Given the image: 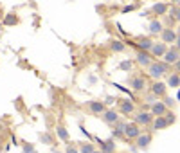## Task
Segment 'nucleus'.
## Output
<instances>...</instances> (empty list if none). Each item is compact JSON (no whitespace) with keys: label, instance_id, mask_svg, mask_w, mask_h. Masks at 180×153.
I'll return each mask as SVG.
<instances>
[{"label":"nucleus","instance_id":"nucleus-1","mask_svg":"<svg viewBox=\"0 0 180 153\" xmlns=\"http://www.w3.org/2000/svg\"><path fill=\"white\" fill-rule=\"evenodd\" d=\"M164 72H166V65H164V63H151V65H150V76L160 78Z\"/></svg>","mask_w":180,"mask_h":153},{"label":"nucleus","instance_id":"nucleus-2","mask_svg":"<svg viewBox=\"0 0 180 153\" xmlns=\"http://www.w3.org/2000/svg\"><path fill=\"white\" fill-rule=\"evenodd\" d=\"M124 135H126L128 139H135V137H139V135H141V130H139V126H137V124H126Z\"/></svg>","mask_w":180,"mask_h":153},{"label":"nucleus","instance_id":"nucleus-3","mask_svg":"<svg viewBox=\"0 0 180 153\" xmlns=\"http://www.w3.org/2000/svg\"><path fill=\"white\" fill-rule=\"evenodd\" d=\"M150 141H151V135H148V133H141L139 137H137V148H146L148 144H150Z\"/></svg>","mask_w":180,"mask_h":153},{"label":"nucleus","instance_id":"nucleus-4","mask_svg":"<svg viewBox=\"0 0 180 153\" xmlns=\"http://www.w3.org/2000/svg\"><path fill=\"white\" fill-rule=\"evenodd\" d=\"M88 105H90V110H92L94 114H103V112H105V105H103L101 101H90Z\"/></svg>","mask_w":180,"mask_h":153},{"label":"nucleus","instance_id":"nucleus-5","mask_svg":"<svg viewBox=\"0 0 180 153\" xmlns=\"http://www.w3.org/2000/svg\"><path fill=\"white\" fill-rule=\"evenodd\" d=\"M117 119H119V115H117L114 110H108V112H105V121H106L108 124H115V123H117Z\"/></svg>","mask_w":180,"mask_h":153},{"label":"nucleus","instance_id":"nucleus-6","mask_svg":"<svg viewBox=\"0 0 180 153\" xmlns=\"http://www.w3.org/2000/svg\"><path fill=\"white\" fill-rule=\"evenodd\" d=\"M135 121H137L139 124H148V123L151 121V115H150V114H146V112H141V114H137Z\"/></svg>","mask_w":180,"mask_h":153},{"label":"nucleus","instance_id":"nucleus-7","mask_svg":"<svg viewBox=\"0 0 180 153\" xmlns=\"http://www.w3.org/2000/svg\"><path fill=\"white\" fill-rule=\"evenodd\" d=\"M166 126H168V119H164L162 115H157L155 123H153V128H155V130H162V128H166Z\"/></svg>","mask_w":180,"mask_h":153},{"label":"nucleus","instance_id":"nucleus-8","mask_svg":"<svg viewBox=\"0 0 180 153\" xmlns=\"http://www.w3.org/2000/svg\"><path fill=\"white\" fill-rule=\"evenodd\" d=\"M114 150H115V142L114 141H106V142L101 144V151L103 153H114Z\"/></svg>","mask_w":180,"mask_h":153},{"label":"nucleus","instance_id":"nucleus-9","mask_svg":"<svg viewBox=\"0 0 180 153\" xmlns=\"http://www.w3.org/2000/svg\"><path fill=\"white\" fill-rule=\"evenodd\" d=\"M151 52H153L155 56H162V54L166 52V45H164V43H157V45L151 47Z\"/></svg>","mask_w":180,"mask_h":153},{"label":"nucleus","instance_id":"nucleus-10","mask_svg":"<svg viewBox=\"0 0 180 153\" xmlns=\"http://www.w3.org/2000/svg\"><path fill=\"white\" fill-rule=\"evenodd\" d=\"M166 61H168V63L178 61V50H168V52H166Z\"/></svg>","mask_w":180,"mask_h":153},{"label":"nucleus","instance_id":"nucleus-11","mask_svg":"<svg viewBox=\"0 0 180 153\" xmlns=\"http://www.w3.org/2000/svg\"><path fill=\"white\" fill-rule=\"evenodd\" d=\"M151 92H153L155 96H162V94L166 92V85H164V83H155L153 88H151Z\"/></svg>","mask_w":180,"mask_h":153},{"label":"nucleus","instance_id":"nucleus-12","mask_svg":"<svg viewBox=\"0 0 180 153\" xmlns=\"http://www.w3.org/2000/svg\"><path fill=\"white\" fill-rule=\"evenodd\" d=\"M151 110H153L155 115H162V114L166 112V105H162V103H155V105L151 106Z\"/></svg>","mask_w":180,"mask_h":153},{"label":"nucleus","instance_id":"nucleus-13","mask_svg":"<svg viewBox=\"0 0 180 153\" xmlns=\"http://www.w3.org/2000/svg\"><path fill=\"white\" fill-rule=\"evenodd\" d=\"M144 85H146V83H144V79H142V78H135V79L132 81V87H133L135 90H142V88H144Z\"/></svg>","mask_w":180,"mask_h":153},{"label":"nucleus","instance_id":"nucleus-14","mask_svg":"<svg viewBox=\"0 0 180 153\" xmlns=\"http://www.w3.org/2000/svg\"><path fill=\"white\" fill-rule=\"evenodd\" d=\"M150 31H151V32H160V31H162V23H160L159 20H153V22L150 23Z\"/></svg>","mask_w":180,"mask_h":153},{"label":"nucleus","instance_id":"nucleus-15","mask_svg":"<svg viewBox=\"0 0 180 153\" xmlns=\"http://www.w3.org/2000/svg\"><path fill=\"white\" fill-rule=\"evenodd\" d=\"M139 47H141V49H146V50H151L153 43H151V40H148V38H142V40L139 41Z\"/></svg>","mask_w":180,"mask_h":153},{"label":"nucleus","instance_id":"nucleus-16","mask_svg":"<svg viewBox=\"0 0 180 153\" xmlns=\"http://www.w3.org/2000/svg\"><path fill=\"white\" fill-rule=\"evenodd\" d=\"M137 60H139L141 65H150V56H148L146 52H139V54H137Z\"/></svg>","mask_w":180,"mask_h":153},{"label":"nucleus","instance_id":"nucleus-17","mask_svg":"<svg viewBox=\"0 0 180 153\" xmlns=\"http://www.w3.org/2000/svg\"><path fill=\"white\" fill-rule=\"evenodd\" d=\"M56 135H58L61 141H67V139H69V132H67L63 126H58V130H56Z\"/></svg>","mask_w":180,"mask_h":153},{"label":"nucleus","instance_id":"nucleus-18","mask_svg":"<svg viewBox=\"0 0 180 153\" xmlns=\"http://www.w3.org/2000/svg\"><path fill=\"white\" fill-rule=\"evenodd\" d=\"M162 38H164V41H173L177 36H175L173 31H164V32H162Z\"/></svg>","mask_w":180,"mask_h":153},{"label":"nucleus","instance_id":"nucleus-19","mask_svg":"<svg viewBox=\"0 0 180 153\" xmlns=\"http://www.w3.org/2000/svg\"><path fill=\"white\" fill-rule=\"evenodd\" d=\"M121 110H123V114H132V112H133V105H132V103H123V105H121Z\"/></svg>","mask_w":180,"mask_h":153},{"label":"nucleus","instance_id":"nucleus-20","mask_svg":"<svg viewBox=\"0 0 180 153\" xmlns=\"http://www.w3.org/2000/svg\"><path fill=\"white\" fill-rule=\"evenodd\" d=\"M79 151H81V153H94L96 150H94V146H92V144H83V146L79 148Z\"/></svg>","mask_w":180,"mask_h":153},{"label":"nucleus","instance_id":"nucleus-21","mask_svg":"<svg viewBox=\"0 0 180 153\" xmlns=\"http://www.w3.org/2000/svg\"><path fill=\"white\" fill-rule=\"evenodd\" d=\"M112 49H114V50H117V52H121V50H124V45H123L121 41H114Z\"/></svg>","mask_w":180,"mask_h":153},{"label":"nucleus","instance_id":"nucleus-22","mask_svg":"<svg viewBox=\"0 0 180 153\" xmlns=\"http://www.w3.org/2000/svg\"><path fill=\"white\" fill-rule=\"evenodd\" d=\"M153 11H155V13H166V5H164V4H157V5L153 7Z\"/></svg>","mask_w":180,"mask_h":153},{"label":"nucleus","instance_id":"nucleus-23","mask_svg":"<svg viewBox=\"0 0 180 153\" xmlns=\"http://www.w3.org/2000/svg\"><path fill=\"white\" fill-rule=\"evenodd\" d=\"M41 141H43L45 144H52V137H50L49 133H41Z\"/></svg>","mask_w":180,"mask_h":153},{"label":"nucleus","instance_id":"nucleus-24","mask_svg":"<svg viewBox=\"0 0 180 153\" xmlns=\"http://www.w3.org/2000/svg\"><path fill=\"white\" fill-rule=\"evenodd\" d=\"M178 83H180L178 76H171V78H169V85H171V87H178Z\"/></svg>","mask_w":180,"mask_h":153},{"label":"nucleus","instance_id":"nucleus-25","mask_svg":"<svg viewBox=\"0 0 180 153\" xmlns=\"http://www.w3.org/2000/svg\"><path fill=\"white\" fill-rule=\"evenodd\" d=\"M121 69H123V70H130V69H132V61H128V60L123 61V63H121Z\"/></svg>","mask_w":180,"mask_h":153},{"label":"nucleus","instance_id":"nucleus-26","mask_svg":"<svg viewBox=\"0 0 180 153\" xmlns=\"http://www.w3.org/2000/svg\"><path fill=\"white\" fill-rule=\"evenodd\" d=\"M4 22H5V23H7V25H11V23H14V22H16V18H14V16H13V14H9V16H7V18H5V20H4Z\"/></svg>","mask_w":180,"mask_h":153},{"label":"nucleus","instance_id":"nucleus-27","mask_svg":"<svg viewBox=\"0 0 180 153\" xmlns=\"http://www.w3.org/2000/svg\"><path fill=\"white\" fill-rule=\"evenodd\" d=\"M65 153H79V151H78V148H76V146H70V144H69Z\"/></svg>","mask_w":180,"mask_h":153},{"label":"nucleus","instance_id":"nucleus-28","mask_svg":"<svg viewBox=\"0 0 180 153\" xmlns=\"http://www.w3.org/2000/svg\"><path fill=\"white\" fill-rule=\"evenodd\" d=\"M23 151L25 153H34V148H32L31 144H27V146H23Z\"/></svg>","mask_w":180,"mask_h":153},{"label":"nucleus","instance_id":"nucleus-29","mask_svg":"<svg viewBox=\"0 0 180 153\" xmlns=\"http://www.w3.org/2000/svg\"><path fill=\"white\" fill-rule=\"evenodd\" d=\"M146 103L153 106V105H155V97H153V96H148V97H146Z\"/></svg>","mask_w":180,"mask_h":153},{"label":"nucleus","instance_id":"nucleus-30","mask_svg":"<svg viewBox=\"0 0 180 153\" xmlns=\"http://www.w3.org/2000/svg\"><path fill=\"white\" fill-rule=\"evenodd\" d=\"M173 103H175L173 97H166V103H164V105H166V106H173Z\"/></svg>","mask_w":180,"mask_h":153},{"label":"nucleus","instance_id":"nucleus-31","mask_svg":"<svg viewBox=\"0 0 180 153\" xmlns=\"http://www.w3.org/2000/svg\"><path fill=\"white\" fill-rule=\"evenodd\" d=\"M115 101H117L115 97H106V105H114Z\"/></svg>","mask_w":180,"mask_h":153},{"label":"nucleus","instance_id":"nucleus-32","mask_svg":"<svg viewBox=\"0 0 180 153\" xmlns=\"http://www.w3.org/2000/svg\"><path fill=\"white\" fill-rule=\"evenodd\" d=\"M168 115V124H171V123H175V117L171 115V114H166Z\"/></svg>","mask_w":180,"mask_h":153},{"label":"nucleus","instance_id":"nucleus-33","mask_svg":"<svg viewBox=\"0 0 180 153\" xmlns=\"http://www.w3.org/2000/svg\"><path fill=\"white\" fill-rule=\"evenodd\" d=\"M133 7H135V5H126V7H124V9H123V11H124V13H128V11H132V9H133Z\"/></svg>","mask_w":180,"mask_h":153},{"label":"nucleus","instance_id":"nucleus-34","mask_svg":"<svg viewBox=\"0 0 180 153\" xmlns=\"http://www.w3.org/2000/svg\"><path fill=\"white\" fill-rule=\"evenodd\" d=\"M177 69L180 70V61H177Z\"/></svg>","mask_w":180,"mask_h":153},{"label":"nucleus","instance_id":"nucleus-35","mask_svg":"<svg viewBox=\"0 0 180 153\" xmlns=\"http://www.w3.org/2000/svg\"><path fill=\"white\" fill-rule=\"evenodd\" d=\"M177 99H178V101H180V90H178V94H177Z\"/></svg>","mask_w":180,"mask_h":153},{"label":"nucleus","instance_id":"nucleus-36","mask_svg":"<svg viewBox=\"0 0 180 153\" xmlns=\"http://www.w3.org/2000/svg\"><path fill=\"white\" fill-rule=\"evenodd\" d=\"M178 47H180V38H178Z\"/></svg>","mask_w":180,"mask_h":153},{"label":"nucleus","instance_id":"nucleus-37","mask_svg":"<svg viewBox=\"0 0 180 153\" xmlns=\"http://www.w3.org/2000/svg\"><path fill=\"white\" fill-rule=\"evenodd\" d=\"M94 153H103V151H94Z\"/></svg>","mask_w":180,"mask_h":153},{"label":"nucleus","instance_id":"nucleus-38","mask_svg":"<svg viewBox=\"0 0 180 153\" xmlns=\"http://www.w3.org/2000/svg\"><path fill=\"white\" fill-rule=\"evenodd\" d=\"M52 153H61V151H52Z\"/></svg>","mask_w":180,"mask_h":153},{"label":"nucleus","instance_id":"nucleus-39","mask_svg":"<svg viewBox=\"0 0 180 153\" xmlns=\"http://www.w3.org/2000/svg\"><path fill=\"white\" fill-rule=\"evenodd\" d=\"M177 2H180V0H177Z\"/></svg>","mask_w":180,"mask_h":153}]
</instances>
